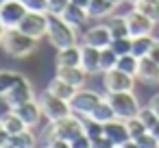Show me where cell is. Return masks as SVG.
<instances>
[{"instance_id": "484cf974", "label": "cell", "mask_w": 159, "mask_h": 148, "mask_svg": "<svg viewBox=\"0 0 159 148\" xmlns=\"http://www.w3.org/2000/svg\"><path fill=\"white\" fill-rule=\"evenodd\" d=\"M133 7L137 11H142L144 16H148L150 20L159 22V0H137Z\"/></svg>"}, {"instance_id": "e0dca14e", "label": "cell", "mask_w": 159, "mask_h": 148, "mask_svg": "<svg viewBox=\"0 0 159 148\" xmlns=\"http://www.w3.org/2000/svg\"><path fill=\"white\" fill-rule=\"evenodd\" d=\"M105 135H107V137H109L116 146H120V144H124L126 139H131V133H129L126 120L116 118V120L107 122V124H105Z\"/></svg>"}, {"instance_id": "f6af8a7d", "label": "cell", "mask_w": 159, "mask_h": 148, "mask_svg": "<svg viewBox=\"0 0 159 148\" xmlns=\"http://www.w3.org/2000/svg\"><path fill=\"white\" fill-rule=\"evenodd\" d=\"M70 2H74V5H79V7H85V9H87L89 0H70Z\"/></svg>"}, {"instance_id": "f5cc1de1", "label": "cell", "mask_w": 159, "mask_h": 148, "mask_svg": "<svg viewBox=\"0 0 159 148\" xmlns=\"http://www.w3.org/2000/svg\"><path fill=\"white\" fill-rule=\"evenodd\" d=\"M2 2H5V0H2Z\"/></svg>"}, {"instance_id": "d590c367", "label": "cell", "mask_w": 159, "mask_h": 148, "mask_svg": "<svg viewBox=\"0 0 159 148\" xmlns=\"http://www.w3.org/2000/svg\"><path fill=\"white\" fill-rule=\"evenodd\" d=\"M135 141H137V146H139V148H159V139H157L150 131H148V133H144L142 137H137Z\"/></svg>"}, {"instance_id": "4316f807", "label": "cell", "mask_w": 159, "mask_h": 148, "mask_svg": "<svg viewBox=\"0 0 159 148\" xmlns=\"http://www.w3.org/2000/svg\"><path fill=\"white\" fill-rule=\"evenodd\" d=\"M116 68H120L122 72H126V74H133V76H137V68H139V59L133 55V52H129V55H122V57H118V65Z\"/></svg>"}, {"instance_id": "bcb514c9", "label": "cell", "mask_w": 159, "mask_h": 148, "mask_svg": "<svg viewBox=\"0 0 159 148\" xmlns=\"http://www.w3.org/2000/svg\"><path fill=\"white\" fill-rule=\"evenodd\" d=\"M5 33H7V26H5V22H2V20H0V42H2Z\"/></svg>"}, {"instance_id": "b9f144b4", "label": "cell", "mask_w": 159, "mask_h": 148, "mask_svg": "<svg viewBox=\"0 0 159 148\" xmlns=\"http://www.w3.org/2000/svg\"><path fill=\"white\" fill-rule=\"evenodd\" d=\"M148 107L159 115V94H155V96H150V100H148Z\"/></svg>"}, {"instance_id": "e575fe53", "label": "cell", "mask_w": 159, "mask_h": 148, "mask_svg": "<svg viewBox=\"0 0 159 148\" xmlns=\"http://www.w3.org/2000/svg\"><path fill=\"white\" fill-rule=\"evenodd\" d=\"M70 5V0H48V16H61Z\"/></svg>"}, {"instance_id": "603a6c76", "label": "cell", "mask_w": 159, "mask_h": 148, "mask_svg": "<svg viewBox=\"0 0 159 148\" xmlns=\"http://www.w3.org/2000/svg\"><path fill=\"white\" fill-rule=\"evenodd\" d=\"M0 120H2V124H5V128L9 131V135H18V133H22V131H26L29 126L24 124V120L11 109V111H7L2 118H0Z\"/></svg>"}, {"instance_id": "836d02e7", "label": "cell", "mask_w": 159, "mask_h": 148, "mask_svg": "<svg viewBox=\"0 0 159 148\" xmlns=\"http://www.w3.org/2000/svg\"><path fill=\"white\" fill-rule=\"evenodd\" d=\"M126 126H129L131 139H137V137H142L144 133H148L146 124H144V122H142L139 118H131V120H126Z\"/></svg>"}, {"instance_id": "52a82bcc", "label": "cell", "mask_w": 159, "mask_h": 148, "mask_svg": "<svg viewBox=\"0 0 159 148\" xmlns=\"http://www.w3.org/2000/svg\"><path fill=\"white\" fill-rule=\"evenodd\" d=\"M48 22H50V18H48V13H39V11H29L26 16H24V20L20 22V31H24L26 35H31V37H35V39H42V37H46L48 35Z\"/></svg>"}, {"instance_id": "ffe728a7", "label": "cell", "mask_w": 159, "mask_h": 148, "mask_svg": "<svg viewBox=\"0 0 159 148\" xmlns=\"http://www.w3.org/2000/svg\"><path fill=\"white\" fill-rule=\"evenodd\" d=\"M113 9H116V5L111 2V0H89V5H87V13H89V18H96V20L111 16Z\"/></svg>"}, {"instance_id": "8d00e7d4", "label": "cell", "mask_w": 159, "mask_h": 148, "mask_svg": "<svg viewBox=\"0 0 159 148\" xmlns=\"http://www.w3.org/2000/svg\"><path fill=\"white\" fill-rule=\"evenodd\" d=\"M24 5L29 11H39V13H48V0H24Z\"/></svg>"}, {"instance_id": "9c48e42d", "label": "cell", "mask_w": 159, "mask_h": 148, "mask_svg": "<svg viewBox=\"0 0 159 148\" xmlns=\"http://www.w3.org/2000/svg\"><path fill=\"white\" fill-rule=\"evenodd\" d=\"M26 13L29 9L22 0H5L2 7H0V20L5 22L7 29H18Z\"/></svg>"}, {"instance_id": "83f0119b", "label": "cell", "mask_w": 159, "mask_h": 148, "mask_svg": "<svg viewBox=\"0 0 159 148\" xmlns=\"http://www.w3.org/2000/svg\"><path fill=\"white\" fill-rule=\"evenodd\" d=\"M116 65H118V52L111 46L100 48V70L107 72V70H113Z\"/></svg>"}, {"instance_id": "d6986e66", "label": "cell", "mask_w": 159, "mask_h": 148, "mask_svg": "<svg viewBox=\"0 0 159 148\" xmlns=\"http://www.w3.org/2000/svg\"><path fill=\"white\" fill-rule=\"evenodd\" d=\"M57 65H81V46L72 44L57 52Z\"/></svg>"}, {"instance_id": "ab89813d", "label": "cell", "mask_w": 159, "mask_h": 148, "mask_svg": "<svg viewBox=\"0 0 159 148\" xmlns=\"http://www.w3.org/2000/svg\"><path fill=\"white\" fill-rule=\"evenodd\" d=\"M46 148H72V144H70L68 139H57V137H52V139H48Z\"/></svg>"}, {"instance_id": "f1b7e54d", "label": "cell", "mask_w": 159, "mask_h": 148, "mask_svg": "<svg viewBox=\"0 0 159 148\" xmlns=\"http://www.w3.org/2000/svg\"><path fill=\"white\" fill-rule=\"evenodd\" d=\"M20 78V72H11V70H0V98H5V94L16 85V81Z\"/></svg>"}, {"instance_id": "4dcf8cb0", "label": "cell", "mask_w": 159, "mask_h": 148, "mask_svg": "<svg viewBox=\"0 0 159 148\" xmlns=\"http://www.w3.org/2000/svg\"><path fill=\"white\" fill-rule=\"evenodd\" d=\"M109 46H111V48L118 52V57L129 55V52L133 50V37H131V35H126V37H113Z\"/></svg>"}, {"instance_id": "7a4b0ae2", "label": "cell", "mask_w": 159, "mask_h": 148, "mask_svg": "<svg viewBox=\"0 0 159 148\" xmlns=\"http://www.w3.org/2000/svg\"><path fill=\"white\" fill-rule=\"evenodd\" d=\"M46 131H48L46 133V139L57 137V139L72 141L74 137H79L81 133H85V120L79 118V115H74V113H70V115H66V118H61L57 122H50Z\"/></svg>"}, {"instance_id": "3957f363", "label": "cell", "mask_w": 159, "mask_h": 148, "mask_svg": "<svg viewBox=\"0 0 159 148\" xmlns=\"http://www.w3.org/2000/svg\"><path fill=\"white\" fill-rule=\"evenodd\" d=\"M48 18H50V22H48V35L46 37L50 39V44L57 50L76 44V29L74 26H70L61 16H48Z\"/></svg>"}, {"instance_id": "5bb4252c", "label": "cell", "mask_w": 159, "mask_h": 148, "mask_svg": "<svg viewBox=\"0 0 159 148\" xmlns=\"http://www.w3.org/2000/svg\"><path fill=\"white\" fill-rule=\"evenodd\" d=\"M57 76L63 78L66 83H70L76 89H81L87 81V72L81 65H57Z\"/></svg>"}, {"instance_id": "cb8c5ba5", "label": "cell", "mask_w": 159, "mask_h": 148, "mask_svg": "<svg viewBox=\"0 0 159 148\" xmlns=\"http://www.w3.org/2000/svg\"><path fill=\"white\" fill-rule=\"evenodd\" d=\"M152 44H155V37H152V35H139V37H133V50H131V52H133L137 59H144V57L150 55Z\"/></svg>"}, {"instance_id": "f546056e", "label": "cell", "mask_w": 159, "mask_h": 148, "mask_svg": "<svg viewBox=\"0 0 159 148\" xmlns=\"http://www.w3.org/2000/svg\"><path fill=\"white\" fill-rule=\"evenodd\" d=\"M109 29H111V35L113 37H126L129 35V24H126V16H113L109 22Z\"/></svg>"}, {"instance_id": "8fae6325", "label": "cell", "mask_w": 159, "mask_h": 148, "mask_svg": "<svg viewBox=\"0 0 159 148\" xmlns=\"http://www.w3.org/2000/svg\"><path fill=\"white\" fill-rule=\"evenodd\" d=\"M126 24H129V35L131 37H139V35H152L155 31V20H150L148 16H144L142 11L133 9L126 16Z\"/></svg>"}, {"instance_id": "4fadbf2b", "label": "cell", "mask_w": 159, "mask_h": 148, "mask_svg": "<svg viewBox=\"0 0 159 148\" xmlns=\"http://www.w3.org/2000/svg\"><path fill=\"white\" fill-rule=\"evenodd\" d=\"M81 68H83L87 74H98V72H102V70H100V48L89 46V44H83V46H81Z\"/></svg>"}, {"instance_id": "d6a6232c", "label": "cell", "mask_w": 159, "mask_h": 148, "mask_svg": "<svg viewBox=\"0 0 159 148\" xmlns=\"http://www.w3.org/2000/svg\"><path fill=\"white\" fill-rule=\"evenodd\" d=\"M85 135L89 139H96V137L105 135V124H100V122H96L92 118H85Z\"/></svg>"}, {"instance_id": "5b68a950", "label": "cell", "mask_w": 159, "mask_h": 148, "mask_svg": "<svg viewBox=\"0 0 159 148\" xmlns=\"http://www.w3.org/2000/svg\"><path fill=\"white\" fill-rule=\"evenodd\" d=\"M37 102H39L42 113H44V118H46L48 122H57V120H61V118H66V115H70V113H72L70 100H63V98H59V96L50 94L48 89L37 98Z\"/></svg>"}, {"instance_id": "d4e9b609", "label": "cell", "mask_w": 159, "mask_h": 148, "mask_svg": "<svg viewBox=\"0 0 159 148\" xmlns=\"http://www.w3.org/2000/svg\"><path fill=\"white\" fill-rule=\"evenodd\" d=\"M48 92L50 94H55V96H59V98H63V100H70L72 96H74V92H76V87H72L70 83H66L63 78H52L50 81V85H48Z\"/></svg>"}, {"instance_id": "44dd1931", "label": "cell", "mask_w": 159, "mask_h": 148, "mask_svg": "<svg viewBox=\"0 0 159 148\" xmlns=\"http://www.w3.org/2000/svg\"><path fill=\"white\" fill-rule=\"evenodd\" d=\"M89 118H92V120H96V122H100V124H107V122L116 120L118 115H116V111H113L111 102H109L107 98H102V100L96 105V109L92 111V115H89Z\"/></svg>"}, {"instance_id": "74e56055", "label": "cell", "mask_w": 159, "mask_h": 148, "mask_svg": "<svg viewBox=\"0 0 159 148\" xmlns=\"http://www.w3.org/2000/svg\"><path fill=\"white\" fill-rule=\"evenodd\" d=\"M92 148H118L107 135H100V137H96V139H92Z\"/></svg>"}, {"instance_id": "30bf717a", "label": "cell", "mask_w": 159, "mask_h": 148, "mask_svg": "<svg viewBox=\"0 0 159 148\" xmlns=\"http://www.w3.org/2000/svg\"><path fill=\"white\" fill-rule=\"evenodd\" d=\"M26 100H33V85L29 83V78L24 74H20L16 85L5 94V102L9 105V109H16L18 105H22Z\"/></svg>"}, {"instance_id": "9a60e30c", "label": "cell", "mask_w": 159, "mask_h": 148, "mask_svg": "<svg viewBox=\"0 0 159 148\" xmlns=\"http://www.w3.org/2000/svg\"><path fill=\"white\" fill-rule=\"evenodd\" d=\"M13 111H16V113L24 120V124H26L29 128L37 126L39 118L44 115V113H42V107H39V102H37L35 98H33V100H26V102H22V105H18Z\"/></svg>"}, {"instance_id": "1f68e13d", "label": "cell", "mask_w": 159, "mask_h": 148, "mask_svg": "<svg viewBox=\"0 0 159 148\" xmlns=\"http://www.w3.org/2000/svg\"><path fill=\"white\" fill-rule=\"evenodd\" d=\"M137 118H139V120H142V122L146 124V128H148V131H152V128H155V124L159 122V115H157V113H155V111H152V109H150L148 105L139 109Z\"/></svg>"}, {"instance_id": "681fc988", "label": "cell", "mask_w": 159, "mask_h": 148, "mask_svg": "<svg viewBox=\"0 0 159 148\" xmlns=\"http://www.w3.org/2000/svg\"><path fill=\"white\" fill-rule=\"evenodd\" d=\"M129 2H131V5H135V2H137V0H129Z\"/></svg>"}, {"instance_id": "7dc6e473", "label": "cell", "mask_w": 159, "mask_h": 148, "mask_svg": "<svg viewBox=\"0 0 159 148\" xmlns=\"http://www.w3.org/2000/svg\"><path fill=\"white\" fill-rule=\"evenodd\" d=\"M150 133H152V135H155V137H157V139H159V122H157V124H155V128H152V131H150Z\"/></svg>"}, {"instance_id": "ee69618b", "label": "cell", "mask_w": 159, "mask_h": 148, "mask_svg": "<svg viewBox=\"0 0 159 148\" xmlns=\"http://www.w3.org/2000/svg\"><path fill=\"white\" fill-rule=\"evenodd\" d=\"M118 148H139V146H137V141H135V139H126V141H124V144H120Z\"/></svg>"}, {"instance_id": "7bdbcfd3", "label": "cell", "mask_w": 159, "mask_h": 148, "mask_svg": "<svg viewBox=\"0 0 159 148\" xmlns=\"http://www.w3.org/2000/svg\"><path fill=\"white\" fill-rule=\"evenodd\" d=\"M148 57H152L157 63H159V39H155V44H152V50H150V55Z\"/></svg>"}, {"instance_id": "ac0fdd59", "label": "cell", "mask_w": 159, "mask_h": 148, "mask_svg": "<svg viewBox=\"0 0 159 148\" xmlns=\"http://www.w3.org/2000/svg\"><path fill=\"white\" fill-rule=\"evenodd\" d=\"M61 18H63V20H66L70 26H74V29H81V26L87 22L89 13H87V9H85V7H79V5L70 2V5H68V9L61 13Z\"/></svg>"}, {"instance_id": "8992f818", "label": "cell", "mask_w": 159, "mask_h": 148, "mask_svg": "<svg viewBox=\"0 0 159 148\" xmlns=\"http://www.w3.org/2000/svg\"><path fill=\"white\" fill-rule=\"evenodd\" d=\"M102 98H100V94L98 92H94V89H76L74 92V96L70 98V107H72V113L74 115H79V118H89L92 115V111L96 109V105L100 102Z\"/></svg>"}, {"instance_id": "2e32d148", "label": "cell", "mask_w": 159, "mask_h": 148, "mask_svg": "<svg viewBox=\"0 0 159 148\" xmlns=\"http://www.w3.org/2000/svg\"><path fill=\"white\" fill-rule=\"evenodd\" d=\"M137 78L146 85H157L159 83V63L152 57H144L139 59V68H137Z\"/></svg>"}, {"instance_id": "6da1fadb", "label": "cell", "mask_w": 159, "mask_h": 148, "mask_svg": "<svg viewBox=\"0 0 159 148\" xmlns=\"http://www.w3.org/2000/svg\"><path fill=\"white\" fill-rule=\"evenodd\" d=\"M2 48L11 55V57H16V59H22V57H29L33 50H35V44H37V39L35 37H31V35H26L24 31H20V29H7V33H5V37H2Z\"/></svg>"}, {"instance_id": "277c9868", "label": "cell", "mask_w": 159, "mask_h": 148, "mask_svg": "<svg viewBox=\"0 0 159 148\" xmlns=\"http://www.w3.org/2000/svg\"><path fill=\"white\" fill-rule=\"evenodd\" d=\"M105 98L111 102V107H113V111H116V115H118L120 120L137 118V113H139V109H142L133 92H107Z\"/></svg>"}, {"instance_id": "ba28073f", "label": "cell", "mask_w": 159, "mask_h": 148, "mask_svg": "<svg viewBox=\"0 0 159 148\" xmlns=\"http://www.w3.org/2000/svg\"><path fill=\"white\" fill-rule=\"evenodd\" d=\"M102 85L107 92H133L135 87V76L122 72L120 68L102 72Z\"/></svg>"}, {"instance_id": "816d5d0a", "label": "cell", "mask_w": 159, "mask_h": 148, "mask_svg": "<svg viewBox=\"0 0 159 148\" xmlns=\"http://www.w3.org/2000/svg\"><path fill=\"white\" fill-rule=\"evenodd\" d=\"M22 2H24V0H22Z\"/></svg>"}, {"instance_id": "f35d334b", "label": "cell", "mask_w": 159, "mask_h": 148, "mask_svg": "<svg viewBox=\"0 0 159 148\" xmlns=\"http://www.w3.org/2000/svg\"><path fill=\"white\" fill-rule=\"evenodd\" d=\"M70 144H72V148H92V139L85 133H81L79 137H74Z\"/></svg>"}, {"instance_id": "c3c4849f", "label": "cell", "mask_w": 159, "mask_h": 148, "mask_svg": "<svg viewBox=\"0 0 159 148\" xmlns=\"http://www.w3.org/2000/svg\"><path fill=\"white\" fill-rule=\"evenodd\" d=\"M111 2H113V5L118 7V5H122V2H124V0H111Z\"/></svg>"}, {"instance_id": "f907efd6", "label": "cell", "mask_w": 159, "mask_h": 148, "mask_svg": "<svg viewBox=\"0 0 159 148\" xmlns=\"http://www.w3.org/2000/svg\"><path fill=\"white\" fill-rule=\"evenodd\" d=\"M0 7H2V0H0Z\"/></svg>"}, {"instance_id": "60d3db41", "label": "cell", "mask_w": 159, "mask_h": 148, "mask_svg": "<svg viewBox=\"0 0 159 148\" xmlns=\"http://www.w3.org/2000/svg\"><path fill=\"white\" fill-rule=\"evenodd\" d=\"M9 131L5 128V124H2V120H0V148H5L7 146V141H9Z\"/></svg>"}, {"instance_id": "7c38bea8", "label": "cell", "mask_w": 159, "mask_h": 148, "mask_svg": "<svg viewBox=\"0 0 159 148\" xmlns=\"http://www.w3.org/2000/svg\"><path fill=\"white\" fill-rule=\"evenodd\" d=\"M111 39H113V35H111L109 24H96V26L85 31L83 44H89V46H96V48H105V46L111 44Z\"/></svg>"}, {"instance_id": "7402d4cb", "label": "cell", "mask_w": 159, "mask_h": 148, "mask_svg": "<svg viewBox=\"0 0 159 148\" xmlns=\"http://www.w3.org/2000/svg\"><path fill=\"white\" fill-rule=\"evenodd\" d=\"M35 144H37V137L33 135V131L26 128L18 135H11L5 148H35Z\"/></svg>"}]
</instances>
